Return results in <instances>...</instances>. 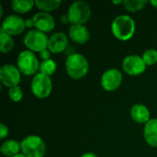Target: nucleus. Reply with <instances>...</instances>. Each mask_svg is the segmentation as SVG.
Listing matches in <instances>:
<instances>
[{
	"label": "nucleus",
	"instance_id": "423d86ee",
	"mask_svg": "<svg viewBox=\"0 0 157 157\" xmlns=\"http://www.w3.org/2000/svg\"><path fill=\"white\" fill-rule=\"evenodd\" d=\"M23 42L29 51L40 52L48 49L49 38L44 32L38 29H31L24 36Z\"/></svg>",
	"mask_w": 157,
	"mask_h": 157
},
{
	"label": "nucleus",
	"instance_id": "393cba45",
	"mask_svg": "<svg viewBox=\"0 0 157 157\" xmlns=\"http://www.w3.org/2000/svg\"><path fill=\"white\" fill-rule=\"evenodd\" d=\"M8 134V128L4 124L1 123L0 124V138L1 139H5Z\"/></svg>",
	"mask_w": 157,
	"mask_h": 157
},
{
	"label": "nucleus",
	"instance_id": "9b49d317",
	"mask_svg": "<svg viewBox=\"0 0 157 157\" xmlns=\"http://www.w3.org/2000/svg\"><path fill=\"white\" fill-rule=\"evenodd\" d=\"M122 82L121 73L115 68L107 70L101 76V86L109 92L117 90Z\"/></svg>",
	"mask_w": 157,
	"mask_h": 157
},
{
	"label": "nucleus",
	"instance_id": "f8f14e48",
	"mask_svg": "<svg viewBox=\"0 0 157 157\" xmlns=\"http://www.w3.org/2000/svg\"><path fill=\"white\" fill-rule=\"evenodd\" d=\"M33 22H34V27L36 29L47 33L52 31L55 28V20L54 17L46 12H38L36 13L33 17Z\"/></svg>",
	"mask_w": 157,
	"mask_h": 157
},
{
	"label": "nucleus",
	"instance_id": "6e6552de",
	"mask_svg": "<svg viewBox=\"0 0 157 157\" xmlns=\"http://www.w3.org/2000/svg\"><path fill=\"white\" fill-rule=\"evenodd\" d=\"M26 29V21L19 16L10 15L6 17L1 26V31L10 35L17 36L21 34Z\"/></svg>",
	"mask_w": 157,
	"mask_h": 157
},
{
	"label": "nucleus",
	"instance_id": "f03ea898",
	"mask_svg": "<svg viewBox=\"0 0 157 157\" xmlns=\"http://www.w3.org/2000/svg\"><path fill=\"white\" fill-rule=\"evenodd\" d=\"M65 67L69 76L73 79L78 80L87 75L89 63L84 55L80 53H73L66 59Z\"/></svg>",
	"mask_w": 157,
	"mask_h": 157
},
{
	"label": "nucleus",
	"instance_id": "c85d7f7f",
	"mask_svg": "<svg viewBox=\"0 0 157 157\" xmlns=\"http://www.w3.org/2000/svg\"><path fill=\"white\" fill-rule=\"evenodd\" d=\"M150 3H151V5H152L153 6H155L157 9V0H153V1H151Z\"/></svg>",
	"mask_w": 157,
	"mask_h": 157
},
{
	"label": "nucleus",
	"instance_id": "a878e982",
	"mask_svg": "<svg viewBox=\"0 0 157 157\" xmlns=\"http://www.w3.org/2000/svg\"><path fill=\"white\" fill-rule=\"evenodd\" d=\"M40 56L41 59H43V61H46V60H49L50 57H51V52L49 49H46L42 52H40Z\"/></svg>",
	"mask_w": 157,
	"mask_h": 157
},
{
	"label": "nucleus",
	"instance_id": "ddd939ff",
	"mask_svg": "<svg viewBox=\"0 0 157 157\" xmlns=\"http://www.w3.org/2000/svg\"><path fill=\"white\" fill-rule=\"evenodd\" d=\"M68 45V38L63 32H56L49 38L48 49L52 53L63 52Z\"/></svg>",
	"mask_w": 157,
	"mask_h": 157
},
{
	"label": "nucleus",
	"instance_id": "aec40b11",
	"mask_svg": "<svg viewBox=\"0 0 157 157\" xmlns=\"http://www.w3.org/2000/svg\"><path fill=\"white\" fill-rule=\"evenodd\" d=\"M14 48V40L13 38L0 30V51L3 53H8Z\"/></svg>",
	"mask_w": 157,
	"mask_h": 157
},
{
	"label": "nucleus",
	"instance_id": "39448f33",
	"mask_svg": "<svg viewBox=\"0 0 157 157\" xmlns=\"http://www.w3.org/2000/svg\"><path fill=\"white\" fill-rule=\"evenodd\" d=\"M17 65L20 73L25 75H32L40 69V63L35 53L29 50L22 51L18 54Z\"/></svg>",
	"mask_w": 157,
	"mask_h": 157
},
{
	"label": "nucleus",
	"instance_id": "4be33fe9",
	"mask_svg": "<svg viewBox=\"0 0 157 157\" xmlns=\"http://www.w3.org/2000/svg\"><path fill=\"white\" fill-rule=\"evenodd\" d=\"M39 70H40V74H43V75H45L47 76H51V75H52L56 72L57 64L52 59H49V60H46V61H42L40 63V69Z\"/></svg>",
	"mask_w": 157,
	"mask_h": 157
},
{
	"label": "nucleus",
	"instance_id": "5701e85b",
	"mask_svg": "<svg viewBox=\"0 0 157 157\" xmlns=\"http://www.w3.org/2000/svg\"><path fill=\"white\" fill-rule=\"evenodd\" d=\"M144 62L147 65H154L157 63V51L155 49H149L146 50L142 56Z\"/></svg>",
	"mask_w": 157,
	"mask_h": 157
},
{
	"label": "nucleus",
	"instance_id": "2eb2a0df",
	"mask_svg": "<svg viewBox=\"0 0 157 157\" xmlns=\"http://www.w3.org/2000/svg\"><path fill=\"white\" fill-rule=\"evenodd\" d=\"M131 117L137 123H147L150 121V111L144 104H135L131 109Z\"/></svg>",
	"mask_w": 157,
	"mask_h": 157
},
{
	"label": "nucleus",
	"instance_id": "7ed1b4c3",
	"mask_svg": "<svg viewBox=\"0 0 157 157\" xmlns=\"http://www.w3.org/2000/svg\"><path fill=\"white\" fill-rule=\"evenodd\" d=\"M91 17V8L88 3L85 1L74 2L67 13L68 21L72 25H84Z\"/></svg>",
	"mask_w": 157,
	"mask_h": 157
},
{
	"label": "nucleus",
	"instance_id": "dca6fc26",
	"mask_svg": "<svg viewBox=\"0 0 157 157\" xmlns=\"http://www.w3.org/2000/svg\"><path fill=\"white\" fill-rule=\"evenodd\" d=\"M144 136L145 142L150 146L157 147V119H152L145 124Z\"/></svg>",
	"mask_w": 157,
	"mask_h": 157
},
{
	"label": "nucleus",
	"instance_id": "cd10ccee",
	"mask_svg": "<svg viewBox=\"0 0 157 157\" xmlns=\"http://www.w3.org/2000/svg\"><path fill=\"white\" fill-rule=\"evenodd\" d=\"M81 157H98V155H96L93 153H86V154H84Z\"/></svg>",
	"mask_w": 157,
	"mask_h": 157
},
{
	"label": "nucleus",
	"instance_id": "b1692460",
	"mask_svg": "<svg viewBox=\"0 0 157 157\" xmlns=\"http://www.w3.org/2000/svg\"><path fill=\"white\" fill-rule=\"evenodd\" d=\"M8 96L10 98V99L14 102H18L22 99L23 98V91L22 88L19 86H13L11 88H9L8 90Z\"/></svg>",
	"mask_w": 157,
	"mask_h": 157
},
{
	"label": "nucleus",
	"instance_id": "a211bd4d",
	"mask_svg": "<svg viewBox=\"0 0 157 157\" xmlns=\"http://www.w3.org/2000/svg\"><path fill=\"white\" fill-rule=\"evenodd\" d=\"M35 5V1L33 0H13L11 2L12 9L17 14H25L30 11Z\"/></svg>",
	"mask_w": 157,
	"mask_h": 157
},
{
	"label": "nucleus",
	"instance_id": "412c9836",
	"mask_svg": "<svg viewBox=\"0 0 157 157\" xmlns=\"http://www.w3.org/2000/svg\"><path fill=\"white\" fill-rule=\"evenodd\" d=\"M147 4L146 0H124L122 5L129 12H137L142 10Z\"/></svg>",
	"mask_w": 157,
	"mask_h": 157
},
{
	"label": "nucleus",
	"instance_id": "4468645a",
	"mask_svg": "<svg viewBox=\"0 0 157 157\" xmlns=\"http://www.w3.org/2000/svg\"><path fill=\"white\" fill-rule=\"evenodd\" d=\"M70 39L77 44H85L90 38L87 28L84 25H72L68 31Z\"/></svg>",
	"mask_w": 157,
	"mask_h": 157
},
{
	"label": "nucleus",
	"instance_id": "9d476101",
	"mask_svg": "<svg viewBox=\"0 0 157 157\" xmlns=\"http://www.w3.org/2000/svg\"><path fill=\"white\" fill-rule=\"evenodd\" d=\"M122 68L126 74L132 76L142 75L145 69L146 64L143 58L139 55H129L123 59Z\"/></svg>",
	"mask_w": 157,
	"mask_h": 157
},
{
	"label": "nucleus",
	"instance_id": "f257e3e1",
	"mask_svg": "<svg viewBox=\"0 0 157 157\" xmlns=\"http://www.w3.org/2000/svg\"><path fill=\"white\" fill-rule=\"evenodd\" d=\"M135 21L128 15H121L111 23V31L120 40L126 41L132 38L135 32Z\"/></svg>",
	"mask_w": 157,
	"mask_h": 157
},
{
	"label": "nucleus",
	"instance_id": "c756f323",
	"mask_svg": "<svg viewBox=\"0 0 157 157\" xmlns=\"http://www.w3.org/2000/svg\"><path fill=\"white\" fill-rule=\"evenodd\" d=\"M14 157H27L25 155H23V154H18V155H15Z\"/></svg>",
	"mask_w": 157,
	"mask_h": 157
},
{
	"label": "nucleus",
	"instance_id": "20e7f679",
	"mask_svg": "<svg viewBox=\"0 0 157 157\" xmlns=\"http://www.w3.org/2000/svg\"><path fill=\"white\" fill-rule=\"evenodd\" d=\"M21 151L27 157H43L46 153L44 141L36 135L27 136L22 140Z\"/></svg>",
	"mask_w": 157,
	"mask_h": 157
},
{
	"label": "nucleus",
	"instance_id": "f3484780",
	"mask_svg": "<svg viewBox=\"0 0 157 157\" xmlns=\"http://www.w3.org/2000/svg\"><path fill=\"white\" fill-rule=\"evenodd\" d=\"M21 150V144L15 140H7L1 146V153L6 157H14Z\"/></svg>",
	"mask_w": 157,
	"mask_h": 157
},
{
	"label": "nucleus",
	"instance_id": "0eeeda50",
	"mask_svg": "<svg viewBox=\"0 0 157 157\" xmlns=\"http://www.w3.org/2000/svg\"><path fill=\"white\" fill-rule=\"evenodd\" d=\"M30 87L33 95L36 98H46L52 91V82L50 76L40 73L34 75L30 84Z\"/></svg>",
	"mask_w": 157,
	"mask_h": 157
},
{
	"label": "nucleus",
	"instance_id": "1a4fd4ad",
	"mask_svg": "<svg viewBox=\"0 0 157 157\" xmlns=\"http://www.w3.org/2000/svg\"><path fill=\"white\" fill-rule=\"evenodd\" d=\"M20 71L14 64H4L0 69V79L4 86L6 87H13L18 86L20 83Z\"/></svg>",
	"mask_w": 157,
	"mask_h": 157
},
{
	"label": "nucleus",
	"instance_id": "bb28decb",
	"mask_svg": "<svg viewBox=\"0 0 157 157\" xmlns=\"http://www.w3.org/2000/svg\"><path fill=\"white\" fill-rule=\"evenodd\" d=\"M26 27H34V22H33V19L32 18H29V19H27L26 20Z\"/></svg>",
	"mask_w": 157,
	"mask_h": 157
},
{
	"label": "nucleus",
	"instance_id": "6ab92c4d",
	"mask_svg": "<svg viewBox=\"0 0 157 157\" xmlns=\"http://www.w3.org/2000/svg\"><path fill=\"white\" fill-rule=\"evenodd\" d=\"M62 4L61 0H37L35 1V5L42 12H50L56 10Z\"/></svg>",
	"mask_w": 157,
	"mask_h": 157
}]
</instances>
